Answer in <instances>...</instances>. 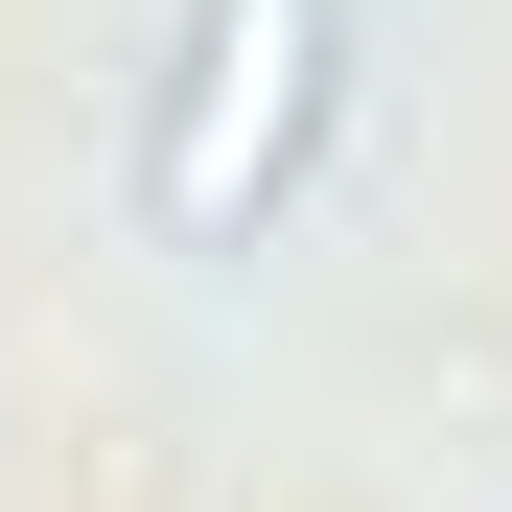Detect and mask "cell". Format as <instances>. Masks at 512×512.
<instances>
[{
    "label": "cell",
    "instance_id": "cell-1",
    "mask_svg": "<svg viewBox=\"0 0 512 512\" xmlns=\"http://www.w3.org/2000/svg\"><path fill=\"white\" fill-rule=\"evenodd\" d=\"M326 94H350V0H187L140 117V233L163 256H256L326 163Z\"/></svg>",
    "mask_w": 512,
    "mask_h": 512
}]
</instances>
